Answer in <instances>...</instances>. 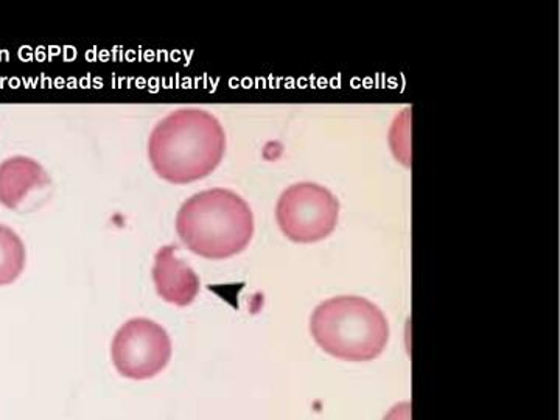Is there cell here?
<instances>
[{
  "instance_id": "6da1fadb",
  "label": "cell",
  "mask_w": 560,
  "mask_h": 420,
  "mask_svg": "<svg viewBox=\"0 0 560 420\" xmlns=\"http://www.w3.org/2000/svg\"><path fill=\"white\" fill-rule=\"evenodd\" d=\"M226 135L205 109L183 108L165 116L151 131L149 158L154 172L172 184L206 178L219 167Z\"/></svg>"
},
{
  "instance_id": "7a4b0ae2",
  "label": "cell",
  "mask_w": 560,
  "mask_h": 420,
  "mask_svg": "<svg viewBox=\"0 0 560 420\" xmlns=\"http://www.w3.org/2000/svg\"><path fill=\"white\" fill-rule=\"evenodd\" d=\"M176 231L197 256L230 259L245 250L253 238V210L241 195L230 189L202 190L180 206Z\"/></svg>"
},
{
  "instance_id": "3957f363",
  "label": "cell",
  "mask_w": 560,
  "mask_h": 420,
  "mask_svg": "<svg viewBox=\"0 0 560 420\" xmlns=\"http://www.w3.org/2000/svg\"><path fill=\"white\" fill-rule=\"evenodd\" d=\"M311 331L324 352L345 361L377 359L389 340L385 313L360 296L324 301L313 312Z\"/></svg>"
},
{
  "instance_id": "277c9868",
  "label": "cell",
  "mask_w": 560,
  "mask_h": 420,
  "mask_svg": "<svg viewBox=\"0 0 560 420\" xmlns=\"http://www.w3.org/2000/svg\"><path fill=\"white\" fill-rule=\"evenodd\" d=\"M340 202L326 187L315 183L293 184L280 195L276 220L280 231L296 243L329 237L338 224Z\"/></svg>"
},
{
  "instance_id": "5b68a950",
  "label": "cell",
  "mask_w": 560,
  "mask_h": 420,
  "mask_svg": "<svg viewBox=\"0 0 560 420\" xmlns=\"http://www.w3.org/2000/svg\"><path fill=\"white\" fill-rule=\"evenodd\" d=\"M110 355L116 370L131 381H149L165 370L172 359L167 330L147 318L125 323L114 337Z\"/></svg>"
},
{
  "instance_id": "8992f818",
  "label": "cell",
  "mask_w": 560,
  "mask_h": 420,
  "mask_svg": "<svg viewBox=\"0 0 560 420\" xmlns=\"http://www.w3.org/2000/svg\"><path fill=\"white\" fill-rule=\"evenodd\" d=\"M153 280L162 300L187 307L200 293V278L178 257L176 246H162L154 257Z\"/></svg>"
},
{
  "instance_id": "52a82bcc",
  "label": "cell",
  "mask_w": 560,
  "mask_h": 420,
  "mask_svg": "<svg viewBox=\"0 0 560 420\" xmlns=\"http://www.w3.org/2000/svg\"><path fill=\"white\" fill-rule=\"evenodd\" d=\"M43 165L27 156H14L0 164V205L18 209L33 190L49 186Z\"/></svg>"
},
{
  "instance_id": "ba28073f",
  "label": "cell",
  "mask_w": 560,
  "mask_h": 420,
  "mask_svg": "<svg viewBox=\"0 0 560 420\" xmlns=\"http://www.w3.org/2000/svg\"><path fill=\"white\" fill-rule=\"evenodd\" d=\"M25 245L20 235L5 224H0V287L10 285L25 268Z\"/></svg>"
},
{
  "instance_id": "9c48e42d",
  "label": "cell",
  "mask_w": 560,
  "mask_h": 420,
  "mask_svg": "<svg viewBox=\"0 0 560 420\" xmlns=\"http://www.w3.org/2000/svg\"><path fill=\"white\" fill-rule=\"evenodd\" d=\"M385 420H411V405L408 401L396 405Z\"/></svg>"
}]
</instances>
